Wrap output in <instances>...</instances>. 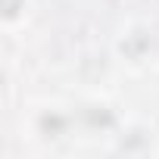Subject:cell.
Returning <instances> with one entry per match:
<instances>
[{"label": "cell", "instance_id": "6da1fadb", "mask_svg": "<svg viewBox=\"0 0 159 159\" xmlns=\"http://www.w3.org/2000/svg\"><path fill=\"white\" fill-rule=\"evenodd\" d=\"M3 7H7V10H3V19L13 22V19L19 16V10L25 7V0H3Z\"/></svg>", "mask_w": 159, "mask_h": 159}]
</instances>
